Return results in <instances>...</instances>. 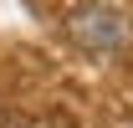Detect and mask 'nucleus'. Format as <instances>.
Instances as JSON below:
<instances>
[{
    "mask_svg": "<svg viewBox=\"0 0 133 128\" xmlns=\"http://www.w3.org/2000/svg\"><path fill=\"white\" fill-rule=\"evenodd\" d=\"M72 36H77L82 46H92V51H113V46H123V41H128V16L102 10V5L77 10V16H72Z\"/></svg>",
    "mask_w": 133,
    "mask_h": 128,
    "instance_id": "f257e3e1",
    "label": "nucleus"
}]
</instances>
